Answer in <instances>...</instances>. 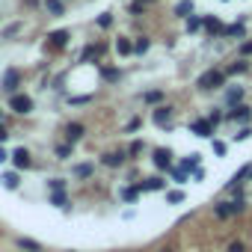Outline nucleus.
Instances as JSON below:
<instances>
[{
  "label": "nucleus",
  "mask_w": 252,
  "mask_h": 252,
  "mask_svg": "<svg viewBox=\"0 0 252 252\" xmlns=\"http://www.w3.org/2000/svg\"><path fill=\"white\" fill-rule=\"evenodd\" d=\"M137 193H140V187H125L122 190V202H137Z\"/></svg>",
  "instance_id": "4be33fe9"
},
{
  "label": "nucleus",
  "mask_w": 252,
  "mask_h": 252,
  "mask_svg": "<svg viewBox=\"0 0 252 252\" xmlns=\"http://www.w3.org/2000/svg\"><path fill=\"white\" fill-rule=\"evenodd\" d=\"M15 246H18V249H30V252H39V243H36V240H27V237H18V240H15Z\"/></svg>",
  "instance_id": "aec40b11"
},
{
  "label": "nucleus",
  "mask_w": 252,
  "mask_h": 252,
  "mask_svg": "<svg viewBox=\"0 0 252 252\" xmlns=\"http://www.w3.org/2000/svg\"><path fill=\"white\" fill-rule=\"evenodd\" d=\"M3 140H6V131H3V128H0V143H3Z\"/></svg>",
  "instance_id": "a19ab883"
},
{
  "label": "nucleus",
  "mask_w": 252,
  "mask_h": 252,
  "mask_svg": "<svg viewBox=\"0 0 252 252\" xmlns=\"http://www.w3.org/2000/svg\"><path fill=\"white\" fill-rule=\"evenodd\" d=\"M110 24H113V15H110V12L98 15V27H110Z\"/></svg>",
  "instance_id": "c85d7f7f"
},
{
  "label": "nucleus",
  "mask_w": 252,
  "mask_h": 252,
  "mask_svg": "<svg viewBox=\"0 0 252 252\" xmlns=\"http://www.w3.org/2000/svg\"><path fill=\"white\" fill-rule=\"evenodd\" d=\"M243 33V27L240 24H234V27H225V36H240Z\"/></svg>",
  "instance_id": "72a5a7b5"
},
{
  "label": "nucleus",
  "mask_w": 252,
  "mask_h": 252,
  "mask_svg": "<svg viewBox=\"0 0 252 252\" xmlns=\"http://www.w3.org/2000/svg\"><path fill=\"white\" fill-rule=\"evenodd\" d=\"M107 51V45H92V48H86L83 54H80V60H92V57H101Z\"/></svg>",
  "instance_id": "f3484780"
},
{
  "label": "nucleus",
  "mask_w": 252,
  "mask_h": 252,
  "mask_svg": "<svg viewBox=\"0 0 252 252\" xmlns=\"http://www.w3.org/2000/svg\"><path fill=\"white\" fill-rule=\"evenodd\" d=\"M83 134H86V128H83V125H77V122H68V125H65V137H68V143H77V140H83Z\"/></svg>",
  "instance_id": "423d86ee"
},
{
  "label": "nucleus",
  "mask_w": 252,
  "mask_h": 252,
  "mask_svg": "<svg viewBox=\"0 0 252 252\" xmlns=\"http://www.w3.org/2000/svg\"><path fill=\"white\" fill-rule=\"evenodd\" d=\"M243 71H249V63H246V57H243V60H237V63H231V65L225 68V77H228V74H243Z\"/></svg>",
  "instance_id": "9b49d317"
},
{
  "label": "nucleus",
  "mask_w": 252,
  "mask_h": 252,
  "mask_svg": "<svg viewBox=\"0 0 252 252\" xmlns=\"http://www.w3.org/2000/svg\"><path fill=\"white\" fill-rule=\"evenodd\" d=\"M202 30H205L208 36H217V33H225V27H222V24H220L217 18H211V15H208V18L202 21Z\"/></svg>",
  "instance_id": "6e6552de"
},
{
  "label": "nucleus",
  "mask_w": 252,
  "mask_h": 252,
  "mask_svg": "<svg viewBox=\"0 0 252 252\" xmlns=\"http://www.w3.org/2000/svg\"><path fill=\"white\" fill-rule=\"evenodd\" d=\"M243 208H246V202H243V199H234V202H222V205H217L214 214H217L220 220H228V217H234V214H243Z\"/></svg>",
  "instance_id": "7ed1b4c3"
},
{
  "label": "nucleus",
  "mask_w": 252,
  "mask_h": 252,
  "mask_svg": "<svg viewBox=\"0 0 252 252\" xmlns=\"http://www.w3.org/2000/svg\"><path fill=\"white\" fill-rule=\"evenodd\" d=\"M140 190H166V181L163 178H146L140 184Z\"/></svg>",
  "instance_id": "ddd939ff"
},
{
  "label": "nucleus",
  "mask_w": 252,
  "mask_h": 252,
  "mask_svg": "<svg viewBox=\"0 0 252 252\" xmlns=\"http://www.w3.org/2000/svg\"><path fill=\"white\" fill-rule=\"evenodd\" d=\"M199 89H205V92H214V89H220L222 83H225V71H220V68H211V71H205L199 80Z\"/></svg>",
  "instance_id": "f257e3e1"
},
{
  "label": "nucleus",
  "mask_w": 252,
  "mask_h": 252,
  "mask_svg": "<svg viewBox=\"0 0 252 252\" xmlns=\"http://www.w3.org/2000/svg\"><path fill=\"white\" fill-rule=\"evenodd\" d=\"M196 163H199V155H190V158L181 163V172H190V169H196Z\"/></svg>",
  "instance_id": "393cba45"
},
{
  "label": "nucleus",
  "mask_w": 252,
  "mask_h": 252,
  "mask_svg": "<svg viewBox=\"0 0 252 252\" xmlns=\"http://www.w3.org/2000/svg\"><path fill=\"white\" fill-rule=\"evenodd\" d=\"M12 163H15L18 169H27V166H30V152H27V149H15V152H12Z\"/></svg>",
  "instance_id": "1a4fd4ad"
},
{
  "label": "nucleus",
  "mask_w": 252,
  "mask_h": 252,
  "mask_svg": "<svg viewBox=\"0 0 252 252\" xmlns=\"http://www.w3.org/2000/svg\"><path fill=\"white\" fill-rule=\"evenodd\" d=\"M240 57H252V39L240 45Z\"/></svg>",
  "instance_id": "473e14b6"
},
{
  "label": "nucleus",
  "mask_w": 252,
  "mask_h": 252,
  "mask_svg": "<svg viewBox=\"0 0 252 252\" xmlns=\"http://www.w3.org/2000/svg\"><path fill=\"white\" fill-rule=\"evenodd\" d=\"M116 51H119V57H131V54H134L131 39H119V42H116Z\"/></svg>",
  "instance_id": "2eb2a0df"
},
{
  "label": "nucleus",
  "mask_w": 252,
  "mask_h": 252,
  "mask_svg": "<svg viewBox=\"0 0 252 252\" xmlns=\"http://www.w3.org/2000/svg\"><path fill=\"white\" fill-rule=\"evenodd\" d=\"M214 152L217 155H225V143H214Z\"/></svg>",
  "instance_id": "58836bf2"
},
{
  "label": "nucleus",
  "mask_w": 252,
  "mask_h": 252,
  "mask_svg": "<svg viewBox=\"0 0 252 252\" xmlns=\"http://www.w3.org/2000/svg\"><path fill=\"white\" fill-rule=\"evenodd\" d=\"M152 122L155 125H169L172 122V107H158V110H152Z\"/></svg>",
  "instance_id": "20e7f679"
},
{
  "label": "nucleus",
  "mask_w": 252,
  "mask_h": 252,
  "mask_svg": "<svg viewBox=\"0 0 252 252\" xmlns=\"http://www.w3.org/2000/svg\"><path fill=\"white\" fill-rule=\"evenodd\" d=\"M51 202H54V205H60V208H68V199H65V193H63V190H60V193H54V196H51Z\"/></svg>",
  "instance_id": "bb28decb"
},
{
  "label": "nucleus",
  "mask_w": 252,
  "mask_h": 252,
  "mask_svg": "<svg viewBox=\"0 0 252 252\" xmlns=\"http://www.w3.org/2000/svg\"><path fill=\"white\" fill-rule=\"evenodd\" d=\"M65 187V181H60V178H51V190H63Z\"/></svg>",
  "instance_id": "e433bc0d"
},
{
  "label": "nucleus",
  "mask_w": 252,
  "mask_h": 252,
  "mask_svg": "<svg viewBox=\"0 0 252 252\" xmlns=\"http://www.w3.org/2000/svg\"><path fill=\"white\" fill-rule=\"evenodd\" d=\"M143 98H146L149 104H160V101H163V92H158V89H155V92H146Z\"/></svg>",
  "instance_id": "a878e982"
},
{
  "label": "nucleus",
  "mask_w": 252,
  "mask_h": 252,
  "mask_svg": "<svg viewBox=\"0 0 252 252\" xmlns=\"http://www.w3.org/2000/svg\"><path fill=\"white\" fill-rule=\"evenodd\" d=\"M228 252H246L243 240H231V243H228Z\"/></svg>",
  "instance_id": "2f4dec72"
},
{
  "label": "nucleus",
  "mask_w": 252,
  "mask_h": 252,
  "mask_svg": "<svg viewBox=\"0 0 252 252\" xmlns=\"http://www.w3.org/2000/svg\"><path fill=\"white\" fill-rule=\"evenodd\" d=\"M149 45H152V42H149V36H140V39H137V45H134V51H137V54H146V51H149Z\"/></svg>",
  "instance_id": "b1692460"
},
{
  "label": "nucleus",
  "mask_w": 252,
  "mask_h": 252,
  "mask_svg": "<svg viewBox=\"0 0 252 252\" xmlns=\"http://www.w3.org/2000/svg\"><path fill=\"white\" fill-rule=\"evenodd\" d=\"M160 252H175V246H163V249H160Z\"/></svg>",
  "instance_id": "ea45409f"
},
{
  "label": "nucleus",
  "mask_w": 252,
  "mask_h": 252,
  "mask_svg": "<svg viewBox=\"0 0 252 252\" xmlns=\"http://www.w3.org/2000/svg\"><path fill=\"white\" fill-rule=\"evenodd\" d=\"M74 175H77V178H89V175H92V163H77V166H74Z\"/></svg>",
  "instance_id": "412c9836"
},
{
  "label": "nucleus",
  "mask_w": 252,
  "mask_h": 252,
  "mask_svg": "<svg viewBox=\"0 0 252 252\" xmlns=\"http://www.w3.org/2000/svg\"><path fill=\"white\" fill-rule=\"evenodd\" d=\"M51 45H57V48H65V45H68V33H65V30H60V33H51Z\"/></svg>",
  "instance_id": "a211bd4d"
},
{
  "label": "nucleus",
  "mask_w": 252,
  "mask_h": 252,
  "mask_svg": "<svg viewBox=\"0 0 252 252\" xmlns=\"http://www.w3.org/2000/svg\"><path fill=\"white\" fill-rule=\"evenodd\" d=\"M0 160H3V152H0Z\"/></svg>",
  "instance_id": "79ce46f5"
},
{
  "label": "nucleus",
  "mask_w": 252,
  "mask_h": 252,
  "mask_svg": "<svg viewBox=\"0 0 252 252\" xmlns=\"http://www.w3.org/2000/svg\"><path fill=\"white\" fill-rule=\"evenodd\" d=\"M175 15L178 18H190L193 15V0H181V3L175 6Z\"/></svg>",
  "instance_id": "4468645a"
},
{
  "label": "nucleus",
  "mask_w": 252,
  "mask_h": 252,
  "mask_svg": "<svg viewBox=\"0 0 252 252\" xmlns=\"http://www.w3.org/2000/svg\"><path fill=\"white\" fill-rule=\"evenodd\" d=\"M249 116H252V110H249V107H243V104H240V107H234V110H231V113H225V122H246V119H249Z\"/></svg>",
  "instance_id": "0eeeda50"
},
{
  "label": "nucleus",
  "mask_w": 252,
  "mask_h": 252,
  "mask_svg": "<svg viewBox=\"0 0 252 252\" xmlns=\"http://www.w3.org/2000/svg\"><path fill=\"white\" fill-rule=\"evenodd\" d=\"M208 122H211V125H220V122H222V113H220V110H214V113L208 116Z\"/></svg>",
  "instance_id": "f704fd0d"
},
{
  "label": "nucleus",
  "mask_w": 252,
  "mask_h": 252,
  "mask_svg": "<svg viewBox=\"0 0 252 252\" xmlns=\"http://www.w3.org/2000/svg\"><path fill=\"white\" fill-rule=\"evenodd\" d=\"M166 199H169V202H172V205H178V202H184V193H181V190H178V193H169V196H166Z\"/></svg>",
  "instance_id": "c9c22d12"
},
{
  "label": "nucleus",
  "mask_w": 252,
  "mask_h": 252,
  "mask_svg": "<svg viewBox=\"0 0 252 252\" xmlns=\"http://www.w3.org/2000/svg\"><path fill=\"white\" fill-rule=\"evenodd\" d=\"M169 158H172L169 149H155V158H152V160H155L160 169H172V166H169Z\"/></svg>",
  "instance_id": "9d476101"
},
{
  "label": "nucleus",
  "mask_w": 252,
  "mask_h": 252,
  "mask_svg": "<svg viewBox=\"0 0 252 252\" xmlns=\"http://www.w3.org/2000/svg\"><path fill=\"white\" fill-rule=\"evenodd\" d=\"M190 131H193L196 137H205V140H208V137H214V125H211L208 119H205V122H193Z\"/></svg>",
  "instance_id": "39448f33"
},
{
  "label": "nucleus",
  "mask_w": 252,
  "mask_h": 252,
  "mask_svg": "<svg viewBox=\"0 0 252 252\" xmlns=\"http://www.w3.org/2000/svg\"><path fill=\"white\" fill-rule=\"evenodd\" d=\"M202 21H205V18H199V15H193V18L187 21V30H190V33H196V30L202 27Z\"/></svg>",
  "instance_id": "cd10ccee"
},
{
  "label": "nucleus",
  "mask_w": 252,
  "mask_h": 252,
  "mask_svg": "<svg viewBox=\"0 0 252 252\" xmlns=\"http://www.w3.org/2000/svg\"><path fill=\"white\" fill-rule=\"evenodd\" d=\"M9 110L18 113V116H27V113L33 110V98L24 95V92H12V95H9Z\"/></svg>",
  "instance_id": "f03ea898"
},
{
  "label": "nucleus",
  "mask_w": 252,
  "mask_h": 252,
  "mask_svg": "<svg viewBox=\"0 0 252 252\" xmlns=\"http://www.w3.org/2000/svg\"><path fill=\"white\" fill-rule=\"evenodd\" d=\"M68 155H71V146H68V143H65V146H57V158H63V160H65Z\"/></svg>",
  "instance_id": "7c9ffc66"
},
{
  "label": "nucleus",
  "mask_w": 252,
  "mask_h": 252,
  "mask_svg": "<svg viewBox=\"0 0 252 252\" xmlns=\"http://www.w3.org/2000/svg\"><path fill=\"white\" fill-rule=\"evenodd\" d=\"M246 137H252V128H240V131L234 134V140H237V143H243Z\"/></svg>",
  "instance_id": "c756f323"
},
{
  "label": "nucleus",
  "mask_w": 252,
  "mask_h": 252,
  "mask_svg": "<svg viewBox=\"0 0 252 252\" xmlns=\"http://www.w3.org/2000/svg\"><path fill=\"white\" fill-rule=\"evenodd\" d=\"M137 128H140V119H131V122H128V134L137 131Z\"/></svg>",
  "instance_id": "4c0bfd02"
},
{
  "label": "nucleus",
  "mask_w": 252,
  "mask_h": 252,
  "mask_svg": "<svg viewBox=\"0 0 252 252\" xmlns=\"http://www.w3.org/2000/svg\"><path fill=\"white\" fill-rule=\"evenodd\" d=\"M243 92H246L243 86H231V89L225 92V104H237V101L243 98Z\"/></svg>",
  "instance_id": "dca6fc26"
},
{
  "label": "nucleus",
  "mask_w": 252,
  "mask_h": 252,
  "mask_svg": "<svg viewBox=\"0 0 252 252\" xmlns=\"http://www.w3.org/2000/svg\"><path fill=\"white\" fill-rule=\"evenodd\" d=\"M101 163L116 169V166H122V163H125V155H116V152H113V155H101Z\"/></svg>",
  "instance_id": "f8f14e48"
},
{
  "label": "nucleus",
  "mask_w": 252,
  "mask_h": 252,
  "mask_svg": "<svg viewBox=\"0 0 252 252\" xmlns=\"http://www.w3.org/2000/svg\"><path fill=\"white\" fill-rule=\"evenodd\" d=\"M48 12H51V15H63V12H65V6L60 3V0H48Z\"/></svg>",
  "instance_id": "5701e85b"
},
{
  "label": "nucleus",
  "mask_w": 252,
  "mask_h": 252,
  "mask_svg": "<svg viewBox=\"0 0 252 252\" xmlns=\"http://www.w3.org/2000/svg\"><path fill=\"white\" fill-rule=\"evenodd\" d=\"M3 184H6L9 190H18V184H21V178H18V172H6V175H3Z\"/></svg>",
  "instance_id": "6ab92c4d"
}]
</instances>
